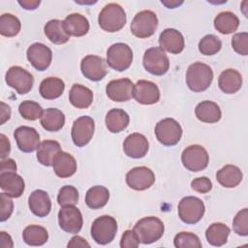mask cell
<instances>
[{"instance_id":"1","label":"cell","mask_w":248,"mask_h":248,"mask_svg":"<svg viewBox=\"0 0 248 248\" xmlns=\"http://www.w3.org/2000/svg\"><path fill=\"white\" fill-rule=\"evenodd\" d=\"M213 80L212 69L202 62L191 64L186 72V84L194 92L206 90Z\"/></svg>"},{"instance_id":"2","label":"cell","mask_w":248,"mask_h":248,"mask_svg":"<svg viewBox=\"0 0 248 248\" xmlns=\"http://www.w3.org/2000/svg\"><path fill=\"white\" fill-rule=\"evenodd\" d=\"M126 13L124 9L116 4H107L99 14L98 22L100 27L107 32H117L126 24Z\"/></svg>"},{"instance_id":"3","label":"cell","mask_w":248,"mask_h":248,"mask_svg":"<svg viewBox=\"0 0 248 248\" xmlns=\"http://www.w3.org/2000/svg\"><path fill=\"white\" fill-rule=\"evenodd\" d=\"M134 231L141 243L151 244L163 236L165 226L158 217L148 216L139 220L134 227Z\"/></svg>"},{"instance_id":"4","label":"cell","mask_w":248,"mask_h":248,"mask_svg":"<svg viewBox=\"0 0 248 248\" xmlns=\"http://www.w3.org/2000/svg\"><path fill=\"white\" fill-rule=\"evenodd\" d=\"M117 232V222L109 215H103L95 219L91 226L93 240L101 245L111 242Z\"/></svg>"},{"instance_id":"5","label":"cell","mask_w":248,"mask_h":248,"mask_svg":"<svg viewBox=\"0 0 248 248\" xmlns=\"http://www.w3.org/2000/svg\"><path fill=\"white\" fill-rule=\"evenodd\" d=\"M158 27V18L154 12L149 10L138 13L131 22V32L138 38L151 37Z\"/></svg>"},{"instance_id":"6","label":"cell","mask_w":248,"mask_h":248,"mask_svg":"<svg viewBox=\"0 0 248 248\" xmlns=\"http://www.w3.org/2000/svg\"><path fill=\"white\" fill-rule=\"evenodd\" d=\"M204 211L203 202L197 197H185L178 203V216L185 224L194 225L198 223L202 218Z\"/></svg>"},{"instance_id":"7","label":"cell","mask_w":248,"mask_h":248,"mask_svg":"<svg viewBox=\"0 0 248 248\" xmlns=\"http://www.w3.org/2000/svg\"><path fill=\"white\" fill-rule=\"evenodd\" d=\"M133 62V51L131 47L123 43L111 45L107 51V64L113 70L123 72Z\"/></svg>"},{"instance_id":"8","label":"cell","mask_w":248,"mask_h":248,"mask_svg":"<svg viewBox=\"0 0 248 248\" xmlns=\"http://www.w3.org/2000/svg\"><path fill=\"white\" fill-rule=\"evenodd\" d=\"M155 135L160 143L166 146H173L182 137V128L173 118L160 120L155 126Z\"/></svg>"},{"instance_id":"9","label":"cell","mask_w":248,"mask_h":248,"mask_svg":"<svg viewBox=\"0 0 248 248\" xmlns=\"http://www.w3.org/2000/svg\"><path fill=\"white\" fill-rule=\"evenodd\" d=\"M181 162L188 170L201 171L208 166L209 155L203 146L193 144L183 150Z\"/></svg>"},{"instance_id":"10","label":"cell","mask_w":248,"mask_h":248,"mask_svg":"<svg viewBox=\"0 0 248 248\" xmlns=\"http://www.w3.org/2000/svg\"><path fill=\"white\" fill-rule=\"evenodd\" d=\"M142 63L145 70L154 76H163L170 68L169 57L160 46L148 48L144 52Z\"/></svg>"},{"instance_id":"11","label":"cell","mask_w":248,"mask_h":248,"mask_svg":"<svg viewBox=\"0 0 248 248\" xmlns=\"http://www.w3.org/2000/svg\"><path fill=\"white\" fill-rule=\"evenodd\" d=\"M5 80L10 87L14 88L20 95L28 93L32 89L34 83L32 74L19 66L9 68L6 73Z\"/></svg>"},{"instance_id":"12","label":"cell","mask_w":248,"mask_h":248,"mask_svg":"<svg viewBox=\"0 0 248 248\" xmlns=\"http://www.w3.org/2000/svg\"><path fill=\"white\" fill-rule=\"evenodd\" d=\"M95 130V122L92 117L83 115L76 119L72 127V140L78 147L86 145L92 139Z\"/></svg>"},{"instance_id":"13","label":"cell","mask_w":248,"mask_h":248,"mask_svg":"<svg viewBox=\"0 0 248 248\" xmlns=\"http://www.w3.org/2000/svg\"><path fill=\"white\" fill-rule=\"evenodd\" d=\"M58 222L60 228L70 233H78L83 224L80 210L76 205L61 206L58 212Z\"/></svg>"},{"instance_id":"14","label":"cell","mask_w":248,"mask_h":248,"mask_svg":"<svg viewBox=\"0 0 248 248\" xmlns=\"http://www.w3.org/2000/svg\"><path fill=\"white\" fill-rule=\"evenodd\" d=\"M155 182L154 172L147 167H136L126 174L127 185L136 190L143 191L150 188Z\"/></svg>"},{"instance_id":"15","label":"cell","mask_w":248,"mask_h":248,"mask_svg":"<svg viewBox=\"0 0 248 248\" xmlns=\"http://www.w3.org/2000/svg\"><path fill=\"white\" fill-rule=\"evenodd\" d=\"M80 70L86 78L92 81H99L108 73L107 61L97 55H86L80 62Z\"/></svg>"},{"instance_id":"16","label":"cell","mask_w":248,"mask_h":248,"mask_svg":"<svg viewBox=\"0 0 248 248\" xmlns=\"http://www.w3.org/2000/svg\"><path fill=\"white\" fill-rule=\"evenodd\" d=\"M27 59L37 71L46 70L52 60V52L48 46L41 43L32 44L27 49Z\"/></svg>"},{"instance_id":"17","label":"cell","mask_w":248,"mask_h":248,"mask_svg":"<svg viewBox=\"0 0 248 248\" xmlns=\"http://www.w3.org/2000/svg\"><path fill=\"white\" fill-rule=\"evenodd\" d=\"M17 147L20 151L30 153L36 150L40 144V135L36 129L29 126L17 127L14 132Z\"/></svg>"},{"instance_id":"18","label":"cell","mask_w":248,"mask_h":248,"mask_svg":"<svg viewBox=\"0 0 248 248\" xmlns=\"http://www.w3.org/2000/svg\"><path fill=\"white\" fill-rule=\"evenodd\" d=\"M133 97L142 105H153L160 100V90L156 83L140 79L134 85Z\"/></svg>"},{"instance_id":"19","label":"cell","mask_w":248,"mask_h":248,"mask_svg":"<svg viewBox=\"0 0 248 248\" xmlns=\"http://www.w3.org/2000/svg\"><path fill=\"white\" fill-rule=\"evenodd\" d=\"M134 84L129 78L113 79L107 84L106 93L113 102H127L133 97Z\"/></svg>"},{"instance_id":"20","label":"cell","mask_w":248,"mask_h":248,"mask_svg":"<svg viewBox=\"0 0 248 248\" xmlns=\"http://www.w3.org/2000/svg\"><path fill=\"white\" fill-rule=\"evenodd\" d=\"M149 148V143L147 139L140 134L133 133L129 135L123 142V150L125 154L134 159H140L146 155Z\"/></svg>"},{"instance_id":"21","label":"cell","mask_w":248,"mask_h":248,"mask_svg":"<svg viewBox=\"0 0 248 248\" xmlns=\"http://www.w3.org/2000/svg\"><path fill=\"white\" fill-rule=\"evenodd\" d=\"M160 47L171 54H178L184 49L183 35L174 28L165 29L159 37Z\"/></svg>"},{"instance_id":"22","label":"cell","mask_w":248,"mask_h":248,"mask_svg":"<svg viewBox=\"0 0 248 248\" xmlns=\"http://www.w3.org/2000/svg\"><path fill=\"white\" fill-rule=\"evenodd\" d=\"M0 188L11 198H19L25 188L23 178L16 172L0 173Z\"/></svg>"},{"instance_id":"23","label":"cell","mask_w":248,"mask_h":248,"mask_svg":"<svg viewBox=\"0 0 248 248\" xmlns=\"http://www.w3.org/2000/svg\"><path fill=\"white\" fill-rule=\"evenodd\" d=\"M28 205L31 212L38 217H46L51 209V201L44 190L33 191L28 198Z\"/></svg>"},{"instance_id":"24","label":"cell","mask_w":248,"mask_h":248,"mask_svg":"<svg viewBox=\"0 0 248 248\" xmlns=\"http://www.w3.org/2000/svg\"><path fill=\"white\" fill-rule=\"evenodd\" d=\"M63 26L66 33L73 37H81L89 31L88 19L78 13L71 14L63 20Z\"/></svg>"},{"instance_id":"25","label":"cell","mask_w":248,"mask_h":248,"mask_svg":"<svg viewBox=\"0 0 248 248\" xmlns=\"http://www.w3.org/2000/svg\"><path fill=\"white\" fill-rule=\"evenodd\" d=\"M218 85L224 93L233 94L241 88L242 76L234 69H227L220 74Z\"/></svg>"},{"instance_id":"26","label":"cell","mask_w":248,"mask_h":248,"mask_svg":"<svg viewBox=\"0 0 248 248\" xmlns=\"http://www.w3.org/2000/svg\"><path fill=\"white\" fill-rule=\"evenodd\" d=\"M52 167L57 176L67 178L75 174L77 170V161L70 153L61 151L55 157Z\"/></svg>"},{"instance_id":"27","label":"cell","mask_w":248,"mask_h":248,"mask_svg":"<svg viewBox=\"0 0 248 248\" xmlns=\"http://www.w3.org/2000/svg\"><path fill=\"white\" fill-rule=\"evenodd\" d=\"M61 151V146L58 141L46 140L40 142L37 148V159L43 166L50 167L53 165L55 157Z\"/></svg>"},{"instance_id":"28","label":"cell","mask_w":248,"mask_h":248,"mask_svg":"<svg viewBox=\"0 0 248 248\" xmlns=\"http://www.w3.org/2000/svg\"><path fill=\"white\" fill-rule=\"evenodd\" d=\"M197 118L204 123H216L221 119L222 112L219 106L212 101H202L195 108Z\"/></svg>"},{"instance_id":"29","label":"cell","mask_w":248,"mask_h":248,"mask_svg":"<svg viewBox=\"0 0 248 248\" xmlns=\"http://www.w3.org/2000/svg\"><path fill=\"white\" fill-rule=\"evenodd\" d=\"M242 171L234 165H226L216 173V179L225 188H234L242 180Z\"/></svg>"},{"instance_id":"30","label":"cell","mask_w":248,"mask_h":248,"mask_svg":"<svg viewBox=\"0 0 248 248\" xmlns=\"http://www.w3.org/2000/svg\"><path fill=\"white\" fill-rule=\"evenodd\" d=\"M69 101L78 108H87L93 102V92L86 86L75 83L70 90Z\"/></svg>"},{"instance_id":"31","label":"cell","mask_w":248,"mask_h":248,"mask_svg":"<svg viewBox=\"0 0 248 248\" xmlns=\"http://www.w3.org/2000/svg\"><path fill=\"white\" fill-rule=\"evenodd\" d=\"M65 124L64 113L55 108H48L44 110L41 116L42 127L48 132H57L63 128Z\"/></svg>"},{"instance_id":"32","label":"cell","mask_w":248,"mask_h":248,"mask_svg":"<svg viewBox=\"0 0 248 248\" xmlns=\"http://www.w3.org/2000/svg\"><path fill=\"white\" fill-rule=\"evenodd\" d=\"M106 126L111 133H119L127 128L130 122L128 113L121 108H112L106 115Z\"/></svg>"},{"instance_id":"33","label":"cell","mask_w":248,"mask_h":248,"mask_svg":"<svg viewBox=\"0 0 248 248\" xmlns=\"http://www.w3.org/2000/svg\"><path fill=\"white\" fill-rule=\"evenodd\" d=\"M65 89V83L62 79L55 77L45 78L39 87L41 96L46 100H54L62 95Z\"/></svg>"},{"instance_id":"34","label":"cell","mask_w":248,"mask_h":248,"mask_svg":"<svg viewBox=\"0 0 248 248\" xmlns=\"http://www.w3.org/2000/svg\"><path fill=\"white\" fill-rule=\"evenodd\" d=\"M239 25L237 16L232 12L226 11L219 13L214 18V27L222 34L228 35L236 31Z\"/></svg>"},{"instance_id":"35","label":"cell","mask_w":248,"mask_h":248,"mask_svg":"<svg viewBox=\"0 0 248 248\" xmlns=\"http://www.w3.org/2000/svg\"><path fill=\"white\" fill-rule=\"evenodd\" d=\"M109 199V192L105 186L96 185L88 189L85 195V203L91 209L104 207Z\"/></svg>"},{"instance_id":"36","label":"cell","mask_w":248,"mask_h":248,"mask_svg":"<svg viewBox=\"0 0 248 248\" xmlns=\"http://www.w3.org/2000/svg\"><path fill=\"white\" fill-rule=\"evenodd\" d=\"M44 31L47 39L55 45L65 44L70 39V36L64 29L63 21L59 19H51L47 21L44 27Z\"/></svg>"},{"instance_id":"37","label":"cell","mask_w":248,"mask_h":248,"mask_svg":"<svg viewBox=\"0 0 248 248\" xmlns=\"http://www.w3.org/2000/svg\"><path fill=\"white\" fill-rule=\"evenodd\" d=\"M231 232L230 228L223 223H213L205 231V237L209 244L213 246H222L227 240Z\"/></svg>"},{"instance_id":"38","label":"cell","mask_w":248,"mask_h":248,"mask_svg":"<svg viewBox=\"0 0 248 248\" xmlns=\"http://www.w3.org/2000/svg\"><path fill=\"white\" fill-rule=\"evenodd\" d=\"M23 241L31 246H41L48 239L47 231L39 225L27 226L22 232Z\"/></svg>"},{"instance_id":"39","label":"cell","mask_w":248,"mask_h":248,"mask_svg":"<svg viewBox=\"0 0 248 248\" xmlns=\"http://www.w3.org/2000/svg\"><path fill=\"white\" fill-rule=\"evenodd\" d=\"M21 28L19 19L12 14H3L0 17V33L5 37L16 36Z\"/></svg>"},{"instance_id":"40","label":"cell","mask_w":248,"mask_h":248,"mask_svg":"<svg viewBox=\"0 0 248 248\" xmlns=\"http://www.w3.org/2000/svg\"><path fill=\"white\" fill-rule=\"evenodd\" d=\"M222 47L221 40L212 34L205 35L199 43V50L203 55H214Z\"/></svg>"},{"instance_id":"41","label":"cell","mask_w":248,"mask_h":248,"mask_svg":"<svg viewBox=\"0 0 248 248\" xmlns=\"http://www.w3.org/2000/svg\"><path fill=\"white\" fill-rule=\"evenodd\" d=\"M18 111L20 115L27 120H37L38 118H41L44 112L42 107L38 103L29 100L23 101L19 105Z\"/></svg>"},{"instance_id":"42","label":"cell","mask_w":248,"mask_h":248,"mask_svg":"<svg viewBox=\"0 0 248 248\" xmlns=\"http://www.w3.org/2000/svg\"><path fill=\"white\" fill-rule=\"evenodd\" d=\"M57 202L60 206L76 205L78 202V192L72 185L63 186L57 195Z\"/></svg>"},{"instance_id":"43","label":"cell","mask_w":248,"mask_h":248,"mask_svg":"<svg viewBox=\"0 0 248 248\" xmlns=\"http://www.w3.org/2000/svg\"><path fill=\"white\" fill-rule=\"evenodd\" d=\"M173 244L176 248H201L202 242L199 236L195 233L188 232H178L173 239Z\"/></svg>"},{"instance_id":"44","label":"cell","mask_w":248,"mask_h":248,"mask_svg":"<svg viewBox=\"0 0 248 248\" xmlns=\"http://www.w3.org/2000/svg\"><path fill=\"white\" fill-rule=\"evenodd\" d=\"M233 232L242 236L248 235V209L243 208L237 212L232 221Z\"/></svg>"},{"instance_id":"45","label":"cell","mask_w":248,"mask_h":248,"mask_svg":"<svg viewBox=\"0 0 248 248\" xmlns=\"http://www.w3.org/2000/svg\"><path fill=\"white\" fill-rule=\"evenodd\" d=\"M232 46L234 51L240 55L246 56L248 54V33H236L232 38Z\"/></svg>"},{"instance_id":"46","label":"cell","mask_w":248,"mask_h":248,"mask_svg":"<svg viewBox=\"0 0 248 248\" xmlns=\"http://www.w3.org/2000/svg\"><path fill=\"white\" fill-rule=\"evenodd\" d=\"M0 209H1V215H0L1 222L8 220L14 211V202L11 197L8 196L6 193L0 194Z\"/></svg>"},{"instance_id":"47","label":"cell","mask_w":248,"mask_h":248,"mask_svg":"<svg viewBox=\"0 0 248 248\" xmlns=\"http://www.w3.org/2000/svg\"><path fill=\"white\" fill-rule=\"evenodd\" d=\"M140 241L134 230H127L122 234L120 240V247L121 248H136L139 247Z\"/></svg>"},{"instance_id":"48","label":"cell","mask_w":248,"mask_h":248,"mask_svg":"<svg viewBox=\"0 0 248 248\" xmlns=\"http://www.w3.org/2000/svg\"><path fill=\"white\" fill-rule=\"evenodd\" d=\"M191 188L201 194H206L208 193L212 188V182L209 178L205 176L198 177L192 180L191 182Z\"/></svg>"},{"instance_id":"49","label":"cell","mask_w":248,"mask_h":248,"mask_svg":"<svg viewBox=\"0 0 248 248\" xmlns=\"http://www.w3.org/2000/svg\"><path fill=\"white\" fill-rule=\"evenodd\" d=\"M0 157L1 159H5L11 151V143L5 135H0Z\"/></svg>"},{"instance_id":"50","label":"cell","mask_w":248,"mask_h":248,"mask_svg":"<svg viewBox=\"0 0 248 248\" xmlns=\"http://www.w3.org/2000/svg\"><path fill=\"white\" fill-rule=\"evenodd\" d=\"M16 164L13 159L7 158L2 159L0 166V173L2 172H16Z\"/></svg>"},{"instance_id":"51","label":"cell","mask_w":248,"mask_h":248,"mask_svg":"<svg viewBox=\"0 0 248 248\" xmlns=\"http://www.w3.org/2000/svg\"><path fill=\"white\" fill-rule=\"evenodd\" d=\"M67 246L69 248H72V247H90V244L84 239L82 238L81 236H78V235H76V236H73L71 238V240L69 241V243L67 244Z\"/></svg>"},{"instance_id":"52","label":"cell","mask_w":248,"mask_h":248,"mask_svg":"<svg viewBox=\"0 0 248 248\" xmlns=\"http://www.w3.org/2000/svg\"><path fill=\"white\" fill-rule=\"evenodd\" d=\"M11 117V108L4 102H1V121L0 124H4Z\"/></svg>"},{"instance_id":"53","label":"cell","mask_w":248,"mask_h":248,"mask_svg":"<svg viewBox=\"0 0 248 248\" xmlns=\"http://www.w3.org/2000/svg\"><path fill=\"white\" fill-rule=\"evenodd\" d=\"M41 1L38 0H23V1H18V4L25 10H35L38 8L40 5Z\"/></svg>"},{"instance_id":"54","label":"cell","mask_w":248,"mask_h":248,"mask_svg":"<svg viewBox=\"0 0 248 248\" xmlns=\"http://www.w3.org/2000/svg\"><path fill=\"white\" fill-rule=\"evenodd\" d=\"M0 239H1V245L4 248H13L14 244H13V240L12 237L10 236V234L6 233L5 232H0Z\"/></svg>"},{"instance_id":"55","label":"cell","mask_w":248,"mask_h":248,"mask_svg":"<svg viewBox=\"0 0 248 248\" xmlns=\"http://www.w3.org/2000/svg\"><path fill=\"white\" fill-rule=\"evenodd\" d=\"M161 3L170 9H173V8L181 5L183 3V1H161Z\"/></svg>"}]
</instances>
